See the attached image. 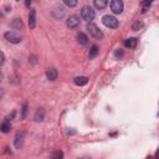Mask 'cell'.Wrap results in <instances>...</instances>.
Here are the masks:
<instances>
[{"label": "cell", "mask_w": 159, "mask_h": 159, "mask_svg": "<svg viewBox=\"0 0 159 159\" xmlns=\"http://www.w3.org/2000/svg\"><path fill=\"white\" fill-rule=\"evenodd\" d=\"M0 17H1V14H0Z\"/></svg>", "instance_id": "obj_28"}, {"label": "cell", "mask_w": 159, "mask_h": 159, "mask_svg": "<svg viewBox=\"0 0 159 159\" xmlns=\"http://www.w3.org/2000/svg\"><path fill=\"white\" fill-rule=\"evenodd\" d=\"M5 62V55L2 51H0V65H2Z\"/></svg>", "instance_id": "obj_24"}, {"label": "cell", "mask_w": 159, "mask_h": 159, "mask_svg": "<svg viewBox=\"0 0 159 159\" xmlns=\"http://www.w3.org/2000/svg\"><path fill=\"white\" fill-rule=\"evenodd\" d=\"M77 41H78L81 45H86V43L88 42V37H87L86 34H83V32H78V34H77Z\"/></svg>", "instance_id": "obj_16"}, {"label": "cell", "mask_w": 159, "mask_h": 159, "mask_svg": "<svg viewBox=\"0 0 159 159\" xmlns=\"http://www.w3.org/2000/svg\"><path fill=\"white\" fill-rule=\"evenodd\" d=\"M29 26L30 29H35L36 26V10L31 9L29 12Z\"/></svg>", "instance_id": "obj_9"}, {"label": "cell", "mask_w": 159, "mask_h": 159, "mask_svg": "<svg viewBox=\"0 0 159 159\" xmlns=\"http://www.w3.org/2000/svg\"><path fill=\"white\" fill-rule=\"evenodd\" d=\"M93 4H94V7L98 9V10H103L107 7L108 5V0H93Z\"/></svg>", "instance_id": "obj_12"}, {"label": "cell", "mask_w": 159, "mask_h": 159, "mask_svg": "<svg viewBox=\"0 0 159 159\" xmlns=\"http://www.w3.org/2000/svg\"><path fill=\"white\" fill-rule=\"evenodd\" d=\"M4 36L11 43H19V42H21V36L19 34H16L15 31H7V32H5Z\"/></svg>", "instance_id": "obj_4"}, {"label": "cell", "mask_w": 159, "mask_h": 159, "mask_svg": "<svg viewBox=\"0 0 159 159\" xmlns=\"http://www.w3.org/2000/svg\"><path fill=\"white\" fill-rule=\"evenodd\" d=\"M142 26H143V22L138 20V21H135V22L133 24V26H132V29H133L134 31H138L139 29H142Z\"/></svg>", "instance_id": "obj_21"}, {"label": "cell", "mask_w": 159, "mask_h": 159, "mask_svg": "<svg viewBox=\"0 0 159 159\" xmlns=\"http://www.w3.org/2000/svg\"><path fill=\"white\" fill-rule=\"evenodd\" d=\"M98 46L97 45H93L92 47H91V50H89V53H88V57L92 60V58H94L97 55H98Z\"/></svg>", "instance_id": "obj_18"}, {"label": "cell", "mask_w": 159, "mask_h": 159, "mask_svg": "<svg viewBox=\"0 0 159 159\" xmlns=\"http://www.w3.org/2000/svg\"><path fill=\"white\" fill-rule=\"evenodd\" d=\"M66 25H67L70 29L77 27V26L80 25V17H78L77 15H71V16H68L67 20H66Z\"/></svg>", "instance_id": "obj_6"}, {"label": "cell", "mask_w": 159, "mask_h": 159, "mask_svg": "<svg viewBox=\"0 0 159 159\" xmlns=\"http://www.w3.org/2000/svg\"><path fill=\"white\" fill-rule=\"evenodd\" d=\"M124 9V5L122 2V0H112L111 1V10L113 11V14H120Z\"/></svg>", "instance_id": "obj_5"}, {"label": "cell", "mask_w": 159, "mask_h": 159, "mask_svg": "<svg viewBox=\"0 0 159 159\" xmlns=\"http://www.w3.org/2000/svg\"><path fill=\"white\" fill-rule=\"evenodd\" d=\"M26 113H27V103H24V106H22V114H21V118H25V117H26Z\"/></svg>", "instance_id": "obj_23"}, {"label": "cell", "mask_w": 159, "mask_h": 159, "mask_svg": "<svg viewBox=\"0 0 159 159\" xmlns=\"http://www.w3.org/2000/svg\"><path fill=\"white\" fill-rule=\"evenodd\" d=\"M123 43H124V46L128 47V48H134V47L137 46V43H138V40H137L135 37H129V39L124 40Z\"/></svg>", "instance_id": "obj_11"}, {"label": "cell", "mask_w": 159, "mask_h": 159, "mask_svg": "<svg viewBox=\"0 0 159 159\" xmlns=\"http://www.w3.org/2000/svg\"><path fill=\"white\" fill-rule=\"evenodd\" d=\"M87 30H88V32H89V35H92L94 39H97V40H101L102 37H103V32L101 31V29L96 25V24H93V22H88L87 24Z\"/></svg>", "instance_id": "obj_2"}, {"label": "cell", "mask_w": 159, "mask_h": 159, "mask_svg": "<svg viewBox=\"0 0 159 159\" xmlns=\"http://www.w3.org/2000/svg\"><path fill=\"white\" fill-rule=\"evenodd\" d=\"M11 26L15 30H21L22 29V21H21V19H14L12 22H11Z\"/></svg>", "instance_id": "obj_17"}, {"label": "cell", "mask_w": 159, "mask_h": 159, "mask_svg": "<svg viewBox=\"0 0 159 159\" xmlns=\"http://www.w3.org/2000/svg\"><path fill=\"white\" fill-rule=\"evenodd\" d=\"M63 157V153L62 152H55L53 154H52V158L53 159H60V158H62Z\"/></svg>", "instance_id": "obj_22"}, {"label": "cell", "mask_w": 159, "mask_h": 159, "mask_svg": "<svg viewBox=\"0 0 159 159\" xmlns=\"http://www.w3.org/2000/svg\"><path fill=\"white\" fill-rule=\"evenodd\" d=\"M34 118H35L36 122H41V120H43V119H45V109H43V108H39V109L36 111Z\"/></svg>", "instance_id": "obj_13"}, {"label": "cell", "mask_w": 159, "mask_h": 159, "mask_svg": "<svg viewBox=\"0 0 159 159\" xmlns=\"http://www.w3.org/2000/svg\"><path fill=\"white\" fill-rule=\"evenodd\" d=\"M102 22H103L104 26H107L109 29H116L119 25V21L117 20V17H114L112 15H104L102 17Z\"/></svg>", "instance_id": "obj_3"}, {"label": "cell", "mask_w": 159, "mask_h": 159, "mask_svg": "<svg viewBox=\"0 0 159 159\" xmlns=\"http://www.w3.org/2000/svg\"><path fill=\"white\" fill-rule=\"evenodd\" d=\"M73 82H75L77 86H84V84H87L88 78L84 77V76H78V77H76V78L73 80Z\"/></svg>", "instance_id": "obj_14"}, {"label": "cell", "mask_w": 159, "mask_h": 159, "mask_svg": "<svg viewBox=\"0 0 159 159\" xmlns=\"http://www.w3.org/2000/svg\"><path fill=\"white\" fill-rule=\"evenodd\" d=\"M0 81H2V72L0 71Z\"/></svg>", "instance_id": "obj_27"}, {"label": "cell", "mask_w": 159, "mask_h": 159, "mask_svg": "<svg viewBox=\"0 0 159 159\" xmlns=\"http://www.w3.org/2000/svg\"><path fill=\"white\" fill-rule=\"evenodd\" d=\"M63 1V4L66 5V6H68V7H75L76 5H77V0H62Z\"/></svg>", "instance_id": "obj_20"}, {"label": "cell", "mask_w": 159, "mask_h": 159, "mask_svg": "<svg viewBox=\"0 0 159 159\" xmlns=\"http://www.w3.org/2000/svg\"><path fill=\"white\" fill-rule=\"evenodd\" d=\"M94 16H96V12H94V10L91 6H83L81 9V17H82V20H84L87 22H92Z\"/></svg>", "instance_id": "obj_1"}, {"label": "cell", "mask_w": 159, "mask_h": 159, "mask_svg": "<svg viewBox=\"0 0 159 159\" xmlns=\"http://www.w3.org/2000/svg\"><path fill=\"white\" fill-rule=\"evenodd\" d=\"M31 1H32V0H25V5H26L27 7H30V5H31Z\"/></svg>", "instance_id": "obj_26"}, {"label": "cell", "mask_w": 159, "mask_h": 159, "mask_svg": "<svg viewBox=\"0 0 159 159\" xmlns=\"http://www.w3.org/2000/svg\"><path fill=\"white\" fill-rule=\"evenodd\" d=\"M52 16L55 17V19H62L63 16H65V9L62 7V6H60V5H57V6H55L53 7V10H52Z\"/></svg>", "instance_id": "obj_8"}, {"label": "cell", "mask_w": 159, "mask_h": 159, "mask_svg": "<svg viewBox=\"0 0 159 159\" xmlns=\"http://www.w3.org/2000/svg\"><path fill=\"white\" fill-rule=\"evenodd\" d=\"M150 5H152V0H144V1L142 2V12L148 11L149 7H150Z\"/></svg>", "instance_id": "obj_19"}, {"label": "cell", "mask_w": 159, "mask_h": 159, "mask_svg": "<svg viewBox=\"0 0 159 159\" xmlns=\"http://www.w3.org/2000/svg\"><path fill=\"white\" fill-rule=\"evenodd\" d=\"M24 138H25V133L24 132H17L15 135V148L16 149H21L22 144H24Z\"/></svg>", "instance_id": "obj_7"}, {"label": "cell", "mask_w": 159, "mask_h": 159, "mask_svg": "<svg viewBox=\"0 0 159 159\" xmlns=\"http://www.w3.org/2000/svg\"><path fill=\"white\" fill-rule=\"evenodd\" d=\"M122 55H123V52H122L120 50H119V51H116V56H117V57H120Z\"/></svg>", "instance_id": "obj_25"}, {"label": "cell", "mask_w": 159, "mask_h": 159, "mask_svg": "<svg viewBox=\"0 0 159 159\" xmlns=\"http://www.w3.org/2000/svg\"><path fill=\"white\" fill-rule=\"evenodd\" d=\"M10 129H11V124H10V122H9L7 119L0 124V132H2V133H9Z\"/></svg>", "instance_id": "obj_15"}, {"label": "cell", "mask_w": 159, "mask_h": 159, "mask_svg": "<svg viewBox=\"0 0 159 159\" xmlns=\"http://www.w3.org/2000/svg\"><path fill=\"white\" fill-rule=\"evenodd\" d=\"M46 77H47V80H50V81H55V80H57V77H58V72H57V70H56L55 67L48 68V70L46 71Z\"/></svg>", "instance_id": "obj_10"}]
</instances>
